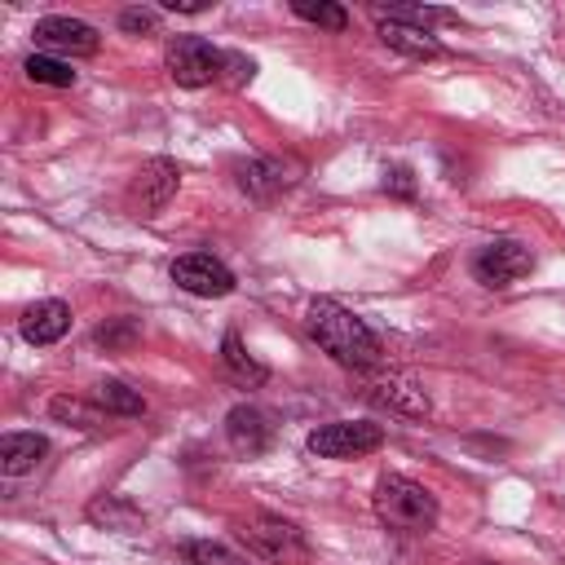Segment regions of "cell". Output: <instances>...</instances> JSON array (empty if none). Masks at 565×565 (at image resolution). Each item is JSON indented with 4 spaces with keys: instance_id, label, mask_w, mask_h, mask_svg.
<instances>
[{
    "instance_id": "1",
    "label": "cell",
    "mask_w": 565,
    "mask_h": 565,
    "mask_svg": "<svg viewBox=\"0 0 565 565\" xmlns=\"http://www.w3.org/2000/svg\"><path fill=\"white\" fill-rule=\"evenodd\" d=\"M309 335L340 366H353V371H375L380 366V340H375V331L358 313H349L344 305H335L327 296L309 305Z\"/></svg>"
},
{
    "instance_id": "2",
    "label": "cell",
    "mask_w": 565,
    "mask_h": 565,
    "mask_svg": "<svg viewBox=\"0 0 565 565\" xmlns=\"http://www.w3.org/2000/svg\"><path fill=\"white\" fill-rule=\"evenodd\" d=\"M371 508H375L380 525L393 530V534H428L437 525V499L419 481L397 477V472H384L375 481Z\"/></svg>"
},
{
    "instance_id": "3",
    "label": "cell",
    "mask_w": 565,
    "mask_h": 565,
    "mask_svg": "<svg viewBox=\"0 0 565 565\" xmlns=\"http://www.w3.org/2000/svg\"><path fill=\"white\" fill-rule=\"evenodd\" d=\"M234 530H238V539H243L256 556H265V561H274V565L309 561V543H305V534H300L291 521L274 516V512H247V516L234 521Z\"/></svg>"
},
{
    "instance_id": "4",
    "label": "cell",
    "mask_w": 565,
    "mask_h": 565,
    "mask_svg": "<svg viewBox=\"0 0 565 565\" xmlns=\"http://www.w3.org/2000/svg\"><path fill=\"white\" fill-rule=\"evenodd\" d=\"M221 62H225V53H216L203 35H172L163 49V66L181 88H203V84L221 79Z\"/></svg>"
},
{
    "instance_id": "5",
    "label": "cell",
    "mask_w": 565,
    "mask_h": 565,
    "mask_svg": "<svg viewBox=\"0 0 565 565\" xmlns=\"http://www.w3.org/2000/svg\"><path fill=\"white\" fill-rule=\"evenodd\" d=\"M380 446H384V428L362 424V419L358 424L340 419V424H322V428L309 433V450L322 455V459H358V455L380 450Z\"/></svg>"
},
{
    "instance_id": "6",
    "label": "cell",
    "mask_w": 565,
    "mask_h": 565,
    "mask_svg": "<svg viewBox=\"0 0 565 565\" xmlns=\"http://www.w3.org/2000/svg\"><path fill=\"white\" fill-rule=\"evenodd\" d=\"M530 265H534V256H530V247H521L516 238H494V243H486L477 256H472V274H477V282L481 287H512L516 278H525L530 274Z\"/></svg>"
},
{
    "instance_id": "7",
    "label": "cell",
    "mask_w": 565,
    "mask_h": 565,
    "mask_svg": "<svg viewBox=\"0 0 565 565\" xmlns=\"http://www.w3.org/2000/svg\"><path fill=\"white\" fill-rule=\"evenodd\" d=\"M31 35L44 53H57V57H88L102 44V35L79 18H40Z\"/></svg>"
},
{
    "instance_id": "8",
    "label": "cell",
    "mask_w": 565,
    "mask_h": 565,
    "mask_svg": "<svg viewBox=\"0 0 565 565\" xmlns=\"http://www.w3.org/2000/svg\"><path fill=\"white\" fill-rule=\"evenodd\" d=\"M172 282L190 296H230L234 291V274L207 256V252H190V256H177L172 260Z\"/></svg>"
},
{
    "instance_id": "9",
    "label": "cell",
    "mask_w": 565,
    "mask_h": 565,
    "mask_svg": "<svg viewBox=\"0 0 565 565\" xmlns=\"http://www.w3.org/2000/svg\"><path fill=\"white\" fill-rule=\"evenodd\" d=\"M177 185H181V172H177L172 159H150V163H141V172H137V181H132V203H137V212H141V216L163 212L168 199L177 194Z\"/></svg>"
},
{
    "instance_id": "10",
    "label": "cell",
    "mask_w": 565,
    "mask_h": 565,
    "mask_svg": "<svg viewBox=\"0 0 565 565\" xmlns=\"http://www.w3.org/2000/svg\"><path fill=\"white\" fill-rule=\"evenodd\" d=\"M291 181H296V168L282 163V159H247V163H238V185H243L252 199H274V194H282Z\"/></svg>"
},
{
    "instance_id": "11",
    "label": "cell",
    "mask_w": 565,
    "mask_h": 565,
    "mask_svg": "<svg viewBox=\"0 0 565 565\" xmlns=\"http://www.w3.org/2000/svg\"><path fill=\"white\" fill-rule=\"evenodd\" d=\"M225 437H230V446H234L238 455H260V450L269 446L274 428H269V419H265L256 406H234V411L225 415Z\"/></svg>"
},
{
    "instance_id": "12",
    "label": "cell",
    "mask_w": 565,
    "mask_h": 565,
    "mask_svg": "<svg viewBox=\"0 0 565 565\" xmlns=\"http://www.w3.org/2000/svg\"><path fill=\"white\" fill-rule=\"evenodd\" d=\"M66 331H71V305H62V300H35L22 313V335L31 344H53Z\"/></svg>"
},
{
    "instance_id": "13",
    "label": "cell",
    "mask_w": 565,
    "mask_h": 565,
    "mask_svg": "<svg viewBox=\"0 0 565 565\" xmlns=\"http://www.w3.org/2000/svg\"><path fill=\"white\" fill-rule=\"evenodd\" d=\"M366 397L380 402V406H388V411H397V415H415V419L428 415V397H424V388H415V384L402 380V375H380V380H371Z\"/></svg>"
},
{
    "instance_id": "14",
    "label": "cell",
    "mask_w": 565,
    "mask_h": 565,
    "mask_svg": "<svg viewBox=\"0 0 565 565\" xmlns=\"http://www.w3.org/2000/svg\"><path fill=\"white\" fill-rule=\"evenodd\" d=\"M44 450H49V441L40 433H4L0 437V472L22 477L44 459Z\"/></svg>"
},
{
    "instance_id": "15",
    "label": "cell",
    "mask_w": 565,
    "mask_h": 565,
    "mask_svg": "<svg viewBox=\"0 0 565 565\" xmlns=\"http://www.w3.org/2000/svg\"><path fill=\"white\" fill-rule=\"evenodd\" d=\"M380 40H384L388 49L406 53V57H437V53H441V44H437L433 31H424V26H415V22H397V18H384V22H380Z\"/></svg>"
},
{
    "instance_id": "16",
    "label": "cell",
    "mask_w": 565,
    "mask_h": 565,
    "mask_svg": "<svg viewBox=\"0 0 565 565\" xmlns=\"http://www.w3.org/2000/svg\"><path fill=\"white\" fill-rule=\"evenodd\" d=\"M49 415L57 424H71V428H84V433H102L115 415H106L97 402H84V397H53L49 402Z\"/></svg>"
},
{
    "instance_id": "17",
    "label": "cell",
    "mask_w": 565,
    "mask_h": 565,
    "mask_svg": "<svg viewBox=\"0 0 565 565\" xmlns=\"http://www.w3.org/2000/svg\"><path fill=\"white\" fill-rule=\"evenodd\" d=\"M88 516L97 521V525H106V530H119V534H137L146 521H141V512L128 503V499H119V494H102V499H93L88 503Z\"/></svg>"
},
{
    "instance_id": "18",
    "label": "cell",
    "mask_w": 565,
    "mask_h": 565,
    "mask_svg": "<svg viewBox=\"0 0 565 565\" xmlns=\"http://www.w3.org/2000/svg\"><path fill=\"white\" fill-rule=\"evenodd\" d=\"M93 402H97L106 415H119V419H137V415H146V397H141L137 388L119 384V380H102V384L93 388Z\"/></svg>"
},
{
    "instance_id": "19",
    "label": "cell",
    "mask_w": 565,
    "mask_h": 565,
    "mask_svg": "<svg viewBox=\"0 0 565 565\" xmlns=\"http://www.w3.org/2000/svg\"><path fill=\"white\" fill-rule=\"evenodd\" d=\"M221 358H225V366H230L243 384H265V366L243 349L238 331H225V340H221Z\"/></svg>"
},
{
    "instance_id": "20",
    "label": "cell",
    "mask_w": 565,
    "mask_h": 565,
    "mask_svg": "<svg viewBox=\"0 0 565 565\" xmlns=\"http://www.w3.org/2000/svg\"><path fill=\"white\" fill-rule=\"evenodd\" d=\"M26 79H35V84H53V88H66V84H75V71H71L62 57L31 53V57H26Z\"/></svg>"
},
{
    "instance_id": "21",
    "label": "cell",
    "mask_w": 565,
    "mask_h": 565,
    "mask_svg": "<svg viewBox=\"0 0 565 565\" xmlns=\"http://www.w3.org/2000/svg\"><path fill=\"white\" fill-rule=\"evenodd\" d=\"M181 552H185L190 565H247V556H238V552H230L225 543H212V539H190V543H181Z\"/></svg>"
},
{
    "instance_id": "22",
    "label": "cell",
    "mask_w": 565,
    "mask_h": 565,
    "mask_svg": "<svg viewBox=\"0 0 565 565\" xmlns=\"http://www.w3.org/2000/svg\"><path fill=\"white\" fill-rule=\"evenodd\" d=\"M291 13L305 18V22H313V26H327V31H344L349 26V13L340 4H331V0H318V4L313 0H296Z\"/></svg>"
},
{
    "instance_id": "23",
    "label": "cell",
    "mask_w": 565,
    "mask_h": 565,
    "mask_svg": "<svg viewBox=\"0 0 565 565\" xmlns=\"http://www.w3.org/2000/svg\"><path fill=\"white\" fill-rule=\"evenodd\" d=\"M132 340H137V327L128 318H115V322L97 327V344H106V349H128Z\"/></svg>"
},
{
    "instance_id": "24",
    "label": "cell",
    "mask_w": 565,
    "mask_h": 565,
    "mask_svg": "<svg viewBox=\"0 0 565 565\" xmlns=\"http://www.w3.org/2000/svg\"><path fill=\"white\" fill-rule=\"evenodd\" d=\"M119 26H124L128 35H154V31H159V13H154V9H124V13H119Z\"/></svg>"
},
{
    "instance_id": "25",
    "label": "cell",
    "mask_w": 565,
    "mask_h": 565,
    "mask_svg": "<svg viewBox=\"0 0 565 565\" xmlns=\"http://www.w3.org/2000/svg\"><path fill=\"white\" fill-rule=\"evenodd\" d=\"M384 190L397 194V199H415V177H411V168H388V172H384Z\"/></svg>"
},
{
    "instance_id": "26",
    "label": "cell",
    "mask_w": 565,
    "mask_h": 565,
    "mask_svg": "<svg viewBox=\"0 0 565 565\" xmlns=\"http://www.w3.org/2000/svg\"><path fill=\"white\" fill-rule=\"evenodd\" d=\"M221 71H230V84L238 88V84H247L252 79V57H243V53H225V62H221Z\"/></svg>"
},
{
    "instance_id": "27",
    "label": "cell",
    "mask_w": 565,
    "mask_h": 565,
    "mask_svg": "<svg viewBox=\"0 0 565 565\" xmlns=\"http://www.w3.org/2000/svg\"><path fill=\"white\" fill-rule=\"evenodd\" d=\"M163 9H172V13H203L207 4H203V0H168Z\"/></svg>"
}]
</instances>
